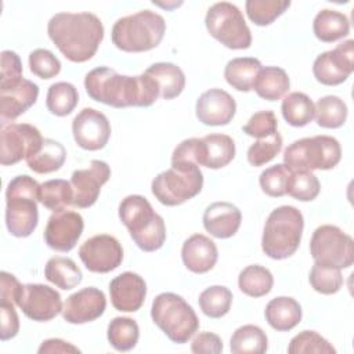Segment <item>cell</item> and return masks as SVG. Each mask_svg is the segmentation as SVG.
Here are the masks:
<instances>
[{
	"label": "cell",
	"mask_w": 354,
	"mask_h": 354,
	"mask_svg": "<svg viewBox=\"0 0 354 354\" xmlns=\"http://www.w3.org/2000/svg\"><path fill=\"white\" fill-rule=\"evenodd\" d=\"M196 118L206 126L228 124L236 112L231 94L221 88H210L199 95L195 106Z\"/></svg>",
	"instance_id": "cell-20"
},
{
	"label": "cell",
	"mask_w": 354,
	"mask_h": 354,
	"mask_svg": "<svg viewBox=\"0 0 354 354\" xmlns=\"http://www.w3.org/2000/svg\"><path fill=\"white\" fill-rule=\"evenodd\" d=\"M43 137L37 127L29 123L1 124L0 131V163L3 166L15 165L37 152L43 144Z\"/></svg>",
	"instance_id": "cell-12"
},
{
	"label": "cell",
	"mask_w": 354,
	"mask_h": 354,
	"mask_svg": "<svg viewBox=\"0 0 354 354\" xmlns=\"http://www.w3.org/2000/svg\"><path fill=\"white\" fill-rule=\"evenodd\" d=\"M281 112L288 124L293 127H303L314 119L315 108L307 94L293 91L282 100Z\"/></svg>",
	"instance_id": "cell-33"
},
{
	"label": "cell",
	"mask_w": 354,
	"mask_h": 354,
	"mask_svg": "<svg viewBox=\"0 0 354 354\" xmlns=\"http://www.w3.org/2000/svg\"><path fill=\"white\" fill-rule=\"evenodd\" d=\"M17 306L33 321L47 322L62 313V300L59 293L43 283H25L17 299Z\"/></svg>",
	"instance_id": "cell-15"
},
{
	"label": "cell",
	"mask_w": 354,
	"mask_h": 354,
	"mask_svg": "<svg viewBox=\"0 0 354 354\" xmlns=\"http://www.w3.org/2000/svg\"><path fill=\"white\" fill-rule=\"evenodd\" d=\"M47 33L66 59L86 62L104 39V25L91 12H58L48 21Z\"/></svg>",
	"instance_id": "cell-2"
},
{
	"label": "cell",
	"mask_w": 354,
	"mask_h": 354,
	"mask_svg": "<svg viewBox=\"0 0 354 354\" xmlns=\"http://www.w3.org/2000/svg\"><path fill=\"white\" fill-rule=\"evenodd\" d=\"M264 315L272 329L288 332L301 321V307L293 297L279 296L267 303Z\"/></svg>",
	"instance_id": "cell-26"
},
{
	"label": "cell",
	"mask_w": 354,
	"mask_h": 354,
	"mask_svg": "<svg viewBox=\"0 0 354 354\" xmlns=\"http://www.w3.org/2000/svg\"><path fill=\"white\" fill-rule=\"evenodd\" d=\"M0 282V301L17 304V299L22 289V283H19V281L7 271H1Z\"/></svg>",
	"instance_id": "cell-52"
},
{
	"label": "cell",
	"mask_w": 354,
	"mask_h": 354,
	"mask_svg": "<svg viewBox=\"0 0 354 354\" xmlns=\"http://www.w3.org/2000/svg\"><path fill=\"white\" fill-rule=\"evenodd\" d=\"M106 307L102 290L97 288H83L71 295L62 307V318L69 324H86L100 318Z\"/></svg>",
	"instance_id": "cell-19"
},
{
	"label": "cell",
	"mask_w": 354,
	"mask_h": 354,
	"mask_svg": "<svg viewBox=\"0 0 354 354\" xmlns=\"http://www.w3.org/2000/svg\"><path fill=\"white\" fill-rule=\"evenodd\" d=\"M111 167L106 162L94 159L87 169L75 170L71 177L73 189V206L86 209L93 206L98 196L101 187L109 180Z\"/></svg>",
	"instance_id": "cell-17"
},
{
	"label": "cell",
	"mask_w": 354,
	"mask_h": 354,
	"mask_svg": "<svg viewBox=\"0 0 354 354\" xmlns=\"http://www.w3.org/2000/svg\"><path fill=\"white\" fill-rule=\"evenodd\" d=\"M205 25L210 36L231 50H245L252 44V33L242 11L232 3L213 4L206 12Z\"/></svg>",
	"instance_id": "cell-10"
},
{
	"label": "cell",
	"mask_w": 354,
	"mask_h": 354,
	"mask_svg": "<svg viewBox=\"0 0 354 354\" xmlns=\"http://www.w3.org/2000/svg\"><path fill=\"white\" fill-rule=\"evenodd\" d=\"M40 184L28 174L14 177L6 189V225L17 238L29 236L39 221Z\"/></svg>",
	"instance_id": "cell-4"
},
{
	"label": "cell",
	"mask_w": 354,
	"mask_h": 354,
	"mask_svg": "<svg viewBox=\"0 0 354 354\" xmlns=\"http://www.w3.org/2000/svg\"><path fill=\"white\" fill-rule=\"evenodd\" d=\"M72 134L80 148L98 151L109 141L111 124L102 112L94 108H83L72 120Z\"/></svg>",
	"instance_id": "cell-16"
},
{
	"label": "cell",
	"mask_w": 354,
	"mask_h": 354,
	"mask_svg": "<svg viewBox=\"0 0 354 354\" xmlns=\"http://www.w3.org/2000/svg\"><path fill=\"white\" fill-rule=\"evenodd\" d=\"M191 351L196 354H218L223 351V342L216 333L201 332L194 337Z\"/></svg>",
	"instance_id": "cell-51"
},
{
	"label": "cell",
	"mask_w": 354,
	"mask_h": 354,
	"mask_svg": "<svg viewBox=\"0 0 354 354\" xmlns=\"http://www.w3.org/2000/svg\"><path fill=\"white\" fill-rule=\"evenodd\" d=\"M203 187V174L196 163L171 162L151 184L153 196L166 206H177L196 196Z\"/></svg>",
	"instance_id": "cell-8"
},
{
	"label": "cell",
	"mask_w": 354,
	"mask_h": 354,
	"mask_svg": "<svg viewBox=\"0 0 354 354\" xmlns=\"http://www.w3.org/2000/svg\"><path fill=\"white\" fill-rule=\"evenodd\" d=\"M119 218L141 250L155 252L163 246L166 241L165 221L153 212L147 198L129 195L122 199L119 205Z\"/></svg>",
	"instance_id": "cell-3"
},
{
	"label": "cell",
	"mask_w": 354,
	"mask_h": 354,
	"mask_svg": "<svg viewBox=\"0 0 354 354\" xmlns=\"http://www.w3.org/2000/svg\"><path fill=\"white\" fill-rule=\"evenodd\" d=\"M44 277L62 290H71L82 282V271L69 257H51L44 267Z\"/></svg>",
	"instance_id": "cell-32"
},
{
	"label": "cell",
	"mask_w": 354,
	"mask_h": 354,
	"mask_svg": "<svg viewBox=\"0 0 354 354\" xmlns=\"http://www.w3.org/2000/svg\"><path fill=\"white\" fill-rule=\"evenodd\" d=\"M84 88L91 100L113 108L151 106L160 97L156 82L145 72L126 76L108 66L90 71L84 77Z\"/></svg>",
	"instance_id": "cell-1"
},
{
	"label": "cell",
	"mask_w": 354,
	"mask_h": 354,
	"mask_svg": "<svg viewBox=\"0 0 354 354\" xmlns=\"http://www.w3.org/2000/svg\"><path fill=\"white\" fill-rule=\"evenodd\" d=\"M288 73L279 66L261 68L253 83V90L267 101L281 100L289 90Z\"/></svg>",
	"instance_id": "cell-29"
},
{
	"label": "cell",
	"mask_w": 354,
	"mask_h": 354,
	"mask_svg": "<svg viewBox=\"0 0 354 354\" xmlns=\"http://www.w3.org/2000/svg\"><path fill=\"white\" fill-rule=\"evenodd\" d=\"M39 202L53 210L62 212L73 205V189L71 181L55 178L40 184Z\"/></svg>",
	"instance_id": "cell-34"
},
{
	"label": "cell",
	"mask_w": 354,
	"mask_h": 354,
	"mask_svg": "<svg viewBox=\"0 0 354 354\" xmlns=\"http://www.w3.org/2000/svg\"><path fill=\"white\" fill-rule=\"evenodd\" d=\"M155 325L174 343H187L199 329V319L194 308L178 295L163 292L158 295L151 307Z\"/></svg>",
	"instance_id": "cell-7"
},
{
	"label": "cell",
	"mask_w": 354,
	"mask_h": 354,
	"mask_svg": "<svg viewBox=\"0 0 354 354\" xmlns=\"http://www.w3.org/2000/svg\"><path fill=\"white\" fill-rule=\"evenodd\" d=\"M278 129V120L272 111H259L250 116L246 124L242 126L245 134L254 138H264L274 134Z\"/></svg>",
	"instance_id": "cell-48"
},
{
	"label": "cell",
	"mask_w": 354,
	"mask_h": 354,
	"mask_svg": "<svg viewBox=\"0 0 354 354\" xmlns=\"http://www.w3.org/2000/svg\"><path fill=\"white\" fill-rule=\"evenodd\" d=\"M242 213L230 202H214L203 213V227L214 238L227 239L241 227Z\"/></svg>",
	"instance_id": "cell-23"
},
{
	"label": "cell",
	"mask_w": 354,
	"mask_h": 354,
	"mask_svg": "<svg viewBox=\"0 0 354 354\" xmlns=\"http://www.w3.org/2000/svg\"><path fill=\"white\" fill-rule=\"evenodd\" d=\"M145 73L151 76L158 87L160 97L165 100H173L178 97L185 87V75L180 66L171 62L152 64Z\"/></svg>",
	"instance_id": "cell-27"
},
{
	"label": "cell",
	"mask_w": 354,
	"mask_h": 354,
	"mask_svg": "<svg viewBox=\"0 0 354 354\" xmlns=\"http://www.w3.org/2000/svg\"><path fill=\"white\" fill-rule=\"evenodd\" d=\"M290 6L289 0H248L245 3L249 19L257 26H267Z\"/></svg>",
	"instance_id": "cell-41"
},
{
	"label": "cell",
	"mask_w": 354,
	"mask_h": 354,
	"mask_svg": "<svg viewBox=\"0 0 354 354\" xmlns=\"http://www.w3.org/2000/svg\"><path fill=\"white\" fill-rule=\"evenodd\" d=\"M79 102V93L69 82H57L48 87L46 97L47 109L55 116L72 113Z\"/></svg>",
	"instance_id": "cell-38"
},
{
	"label": "cell",
	"mask_w": 354,
	"mask_h": 354,
	"mask_svg": "<svg viewBox=\"0 0 354 354\" xmlns=\"http://www.w3.org/2000/svg\"><path fill=\"white\" fill-rule=\"evenodd\" d=\"M235 156V142L227 134H209L201 138L199 166L221 169Z\"/></svg>",
	"instance_id": "cell-25"
},
{
	"label": "cell",
	"mask_w": 354,
	"mask_h": 354,
	"mask_svg": "<svg viewBox=\"0 0 354 354\" xmlns=\"http://www.w3.org/2000/svg\"><path fill=\"white\" fill-rule=\"evenodd\" d=\"M281 149H282V137L278 131H275L268 137L259 138L256 142H253L249 147L248 155H246L248 162L254 167L263 166L270 160H272L279 153Z\"/></svg>",
	"instance_id": "cell-46"
},
{
	"label": "cell",
	"mask_w": 354,
	"mask_h": 354,
	"mask_svg": "<svg viewBox=\"0 0 354 354\" xmlns=\"http://www.w3.org/2000/svg\"><path fill=\"white\" fill-rule=\"evenodd\" d=\"M0 317H1V332L0 339L3 342L17 336L19 330V318L14 308V304L0 301Z\"/></svg>",
	"instance_id": "cell-50"
},
{
	"label": "cell",
	"mask_w": 354,
	"mask_h": 354,
	"mask_svg": "<svg viewBox=\"0 0 354 354\" xmlns=\"http://www.w3.org/2000/svg\"><path fill=\"white\" fill-rule=\"evenodd\" d=\"M109 344L118 351H129L136 347L140 337L138 324L129 317H116L108 324Z\"/></svg>",
	"instance_id": "cell-37"
},
{
	"label": "cell",
	"mask_w": 354,
	"mask_h": 354,
	"mask_svg": "<svg viewBox=\"0 0 354 354\" xmlns=\"http://www.w3.org/2000/svg\"><path fill=\"white\" fill-rule=\"evenodd\" d=\"M303 228L304 218L299 209L289 205L274 209L264 224L263 252L274 260L290 257L300 245Z\"/></svg>",
	"instance_id": "cell-6"
},
{
	"label": "cell",
	"mask_w": 354,
	"mask_h": 354,
	"mask_svg": "<svg viewBox=\"0 0 354 354\" xmlns=\"http://www.w3.org/2000/svg\"><path fill=\"white\" fill-rule=\"evenodd\" d=\"M218 252L216 243L202 234H194L184 241L181 248V259L184 266L195 272L205 274L217 263Z\"/></svg>",
	"instance_id": "cell-24"
},
{
	"label": "cell",
	"mask_w": 354,
	"mask_h": 354,
	"mask_svg": "<svg viewBox=\"0 0 354 354\" xmlns=\"http://www.w3.org/2000/svg\"><path fill=\"white\" fill-rule=\"evenodd\" d=\"M22 79V64L17 53L4 50L1 53L0 68V87H8Z\"/></svg>",
	"instance_id": "cell-49"
},
{
	"label": "cell",
	"mask_w": 354,
	"mask_h": 354,
	"mask_svg": "<svg viewBox=\"0 0 354 354\" xmlns=\"http://www.w3.org/2000/svg\"><path fill=\"white\" fill-rule=\"evenodd\" d=\"M202 313L210 318L224 317L232 304V293L228 288L214 285L206 288L198 299Z\"/></svg>",
	"instance_id": "cell-40"
},
{
	"label": "cell",
	"mask_w": 354,
	"mask_h": 354,
	"mask_svg": "<svg viewBox=\"0 0 354 354\" xmlns=\"http://www.w3.org/2000/svg\"><path fill=\"white\" fill-rule=\"evenodd\" d=\"M290 173L292 170L285 163H278L263 170L259 178L263 192L272 198H281L286 195Z\"/></svg>",
	"instance_id": "cell-43"
},
{
	"label": "cell",
	"mask_w": 354,
	"mask_h": 354,
	"mask_svg": "<svg viewBox=\"0 0 354 354\" xmlns=\"http://www.w3.org/2000/svg\"><path fill=\"white\" fill-rule=\"evenodd\" d=\"M266 332L256 325L239 326L231 336L230 348L234 354H263L267 351Z\"/></svg>",
	"instance_id": "cell-35"
},
{
	"label": "cell",
	"mask_w": 354,
	"mask_h": 354,
	"mask_svg": "<svg viewBox=\"0 0 354 354\" xmlns=\"http://www.w3.org/2000/svg\"><path fill=\"white\" fill-rule=\"evenodd\" d=\"M66 159L64 145L53 138H44L40 149L26 158V165L30 170L39 174H48L62 167Z\"/></svg>",
	"instance_id": "cell-31"
},
{
	"label": "cell",
	"mask_w": 354,
	"mask_h": 354,
	"mask_svg": "<svg viewBox=\"0 0 354 354\" xmlns=\"http://www.w3.org/2000/svg\"><path fill=\"white\" fill-rule=\"evenodd\" d=\"M39 86L28 79H21L12 86L0 87V118L1 124L12 122L26 112L37 100Z\"/></svg>",
	"instance_id": "cell-22"
},
{
	"label": "cell",
	"mask_w": 354,
	"mask_h": 354,
	"mask_svg": "<svg viewBox=\"0 0 354 354\" xmlns=\"http://www.w3.org/2000/svg\"><path fill=\"white\" fill-rule=\"evenodd\" d=\"M289 354H303V353H324L335 354V347L315 330H301L292 337L288 346Z\"/></svg>",
	"instance_id": "cell-44"
},
{
	"label": "cell",
	"mask_w": 354,
	"mask_h": 354,
	"mask_svg": "<svg viewBox=\"0 0 354 354\" xmlns=\"http://www.w3.org/2000/svg\"><path fill=\"white\" fill-rule=\"evenodd\" d=\"M261 69V62L253 57L232 58L227 62L224 68V77L230 86L238 91L253 90V83L259 71Z\"/></svg>",
	"instance_id": "cell-30"
},
{
	"label": "cell",
	"mask_w": 354,
	"mask_h": 354,
	"mask_svg": "<svg viewBox=\"0 0 354 354\" xmlns=\"http://www.w3.org/2000/svg\"><path fill=\"white\" fill-rule=\"evenodd\" d=\"M317 124L324 129H337L346 123L347 105L337 95H325L314 105Z\"/></svg>",
	"instance_id": "cell-39"
},
{
	"label": "cell",
	"mask_w": 354,
	"mask_h": 354,
	"mask_svg": "<svg viewBox=\"0 0 354 354\" xmlns=\"http://www.w3.org/2000/svg\"><path fill=\"white\" fill-rule=\"evenodd\" d=\"M79 257L88 271L106 274L122 264L123 249L115 236L100 234L82 243L79 248Z\"/></svg>",
	"instance_id": "cell-14"
},
{
	"label": "cell",
	"mask_w": 354,
	"mask_h": 354,
	"mask_svg": "<svg viewBox=\"0 0 354 354\" xmlns=\"http://www.w3.org/2000/svg\"><path fill=\"white\" fill-rule=\"evenodd\" d=\"M83 217L77 212H54L48 217L44 230V241L53 250L69 252L76 246L83 232Z\"/></svg>",
	"instance_id": "cell-18"
},
{
	"label": "cell",
	"mask_w": 354,
	"mask_h": 354,
	"mask_svg": "<svg viewBox=\"0 0 354 354\" xmlns=\"http://www.w3.org/2000/svg\"><path fill=\"white\" fill-rule=\"evenodd\" d=\"M111 303L118 311L134 313L141 308L147 296V283L136 272L126 271L109 283Z\"/></svg>",
	"instance_id": "cell-21"
},
{
	"label": "cell",
	"mask_w": 354,
	"mask_h": 354,
	"mask_svg": "<svg viewBox=\"0 0 354 354\" xmlns=\"http://www.w3.org/2000/svg\"><path fill=\"white\" fill-rule=\"evenodd\" d=\"M313 32L318 40L332 43L346 37L350 33V21L343 12L325 8L315 15Z\"/></svg>",
	"instance_id": "cell-28"
},
{
	"label": "cell",
	"mask_w": 354,
	"mask_h": 354,
	"mask_svg": "<svg viewBox=\"0 0 354 354\" xmlns=\"http://www.w3.org/2000/svg\"><path fill=\"white\" fill-rule=\"evenodd\" d=\"M166 32L163 17L151 10L119 18L111 32L112 43L126 53L149 51L159 46Z\"/></svg>",
	"instance_id": "cell-5"
},
{
	"label": "cell",
	"mask_w": 354,
	"mask_h": 354,
	"mask_svg": "<svg viewBox=\"0 0 354 354\" xmlns=\"http://www.w3.org/2000/svg\"><path fill=\"white\" fill-rule=\"evenodd\" d=\"M311 288L322 295H333L340 290L343 285V275L340 270L315 264L313 266L308 277Z\"/></svg>",
	"instance_id": "cell-45"
},
{
	"label": "cell",
	"mask_w": 354,
	"mask_h": 354,
	"mask_svg": "<svg viewBox=\"0 0 354 354\" xmlns=\"http://www.w3.org/2000/svg\"><path fill=\"white\" fill-rule=\"evenodd\" d=\"M340 159V144L330 136L300 138L293 141L283 151V162L290 170H329L333 169Z\"/></svg>",
	"instance_id": "cell-9"
},
{
	"label": "cell",
	"mask_w": 354,
	"mask_h": 354,
	"mask_svg": "<svg viewBox=\"0 0 354 354\" xmlns=\"http://www.w3.org/2000/svg\"><path fill=\"white\" fill-rule=\"evenodd\" d=\"M29 68L40 79L55 77L61 71L59 59L46 48H36L29 54Z\"/></svg>",
	"instance_id": "cell-47"
},
{
	"label": "cell",
	"mask_w": 354,
	"mask_h": 354,
	"mask_svg": "<svg viewBox=\"0 0 354 354\" xmlns=\"http://www.w3.org/2000/svg\"><path fill=\"white\" fill-rule=\"evenodd\" d=\"M321 191V184L311 171H301V170H292L286 194L292 198L301 201V202H310L314 201Z\"/></svg>",
	"instance_id": "cell-42"
},
{
	"label": "cell",
	"mask_w": 354,
	"mask_h": 354,
	"mask_svg": "<svg viewBox=\"0 0 354 354\" xmlns=\"http://www.w3.org/2000/svg\"><path fill=\"white\" fill-rule=\"evenodd\" d=\"M354 40L348 39L333 50L319 54L313 64L317 82L325 86H337L348 79L354 71Z\"/></svg>",
	"instance_id": "cell-13"
},
{
	"label": "cell",
	"mask_w": 354,
	"mask_h": 354,
	"mask_svg": "<svg viewBox=\"0 0 354 354\" xmlns=\"http://www.w3.org/2000/svg\"><path fill=\"white\" fill-rule=\"evenodd\" d=\"M310 253L315 264L332 268H348L354 263V241L336 225L315 228L310 241Z\"/></svg>",
	"instance_id": "cell-11"
},
{
	"label": "cell",
	"mask_w": 354,
	"mask_h": 354,
	"mask_svg": "<svg viewBox=\"0 0 354 354\" xmlns=\"http://www.w3.org/2000/svg\"><path fill=\"white\" fill-rule=\"evenodd\" d=\"M274 277L271 271L263 266L252 264L245 267L238 277V286L241 292L250 297H261L271 292Z\"/></svg>",
	"instance_id": "cell-36"
},
{
	"label": "cell",
	"mask_w": 354,
	"mask_h": 354,
	"mask_svg": "<svg viewBox=\"0 0 354 354\" xmlns=\"http://www.w3.org/2000/svg\"><path fill=\"white\" fill-rule=\"evenodd\" d=\"M37 353H80V350L62 339H47L40 344Z\"/></svg>",
	"instance_id": "cell-53"
}]
</instances>
